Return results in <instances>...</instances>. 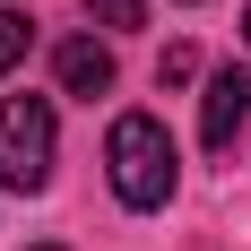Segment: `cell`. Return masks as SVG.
I'll return each mask as SVG.
<instances>
[{
  "label": "cell",
  "instance_id": "1",
  "mask_svg": "<svg viewBox=\"0 0 251 251\" xmlns=\"http://www.w3.org/2000/svg\"><path fill=\"white\" fill-rule=\"evenodd\" d=\"M104 165H113V200L122 208H165L174 200V139L156 113H122L104 130Z\"/></svg>",
  "mask_w": 251,
  "mask_h": 251
},
{
  "label": "cell",
  "instance_id": "2",
  "mask_svg": "<svg viewBox=\"0 0 251 251\" xmlns=\"http://www.w3.org/2000/svg\"><path fill=\"white\" fill-rule=\"evenodd\" d=\"M52 148H61V122H52L44 96H9L0 104V191H44L52 182Z\"/></svg>",
  "mask_w": 251,
  "mask_h": 251
},
{
  "label": "cell",
  "instance_id": "3",
  "mask_svg": "<svg viewBox=\"0 0 251 251\" xmlns=\"http://www.w3.org/2000/svg\"><path fill=\"white\" fill-rule=\"evenodd\" d=\"M251 122V70H217L200 96V139L208 148H234V130Z\"/></svg>",
  "mask_w": 251,
  "mask_h": 251
},
{
  "label": "cell",
  "instance_id": "4",
  "mask_svg": "<svg viewBox=\"0 0 251 251\" xmlns=\"http://www.w3.org/2000/svg\"><path fill=\"white\" fill-rule=\"evenodd\" d=\"M52 78H61V96H87V104H96L104 87H113V52H104L96 35H70V44L52 52Z\"/></svg>",
  "mask_w": 251,
  "mask_h": 251
},
{
  "label": "cell",
  "instance_id": "5",
  "mask_svg": "<svg viewBox=\"0 0 251 251\" xmlns=\"http://www.w3.org/2000/svg\"><path fill=\"white\" fill-rule=\"evenodd\" d=\"M26 44H35V26H26L18 9H0V78H9V70L26 61Z\"/></svg>",
  "mask_w": 251,
  "mask_h": 251
},
{
  "label": "cell",
  "instance_id": "6",
  "mask_svg": "<svg viewBox=\"0 0 251 251\" xmlns=\"http://www.w3.org/2000/svg\"><path fill=\"white\" fill-rule=\"evenodd\" d=\"M96 26H148V0H87Z\"/></svg>",
  "mask_w": 251,
  "mask_h": 251
},
{
  "label": "cell",
  "instance_id": "7",
  "mask_svg": "<svg viewBox=\"0 0 251 251\" xmlns=\"http://www.w3.org/2000/svg\"><path fill=\"white\" fill-rule=\"evenodd\" d=\"M191 70H200V61H191V44H174V52H165V70H156V78H165V87H182V78H191Z\"/></svg>",
  "mask_w": 251,
  "mask_h": 251
},
{
  "label": "cell",
  "instance_id": "8",
  "mask_svg": "<svg viewBox=\"0 0 251 251\" xmlns=\"http://www.w3.org/2000/svg\"><path fill=\"white\" fill-rule=\"evenodd\" d=\"M243 44H251V9H243Z\"/></svg>",
  "mask_w": 251,
  "mask_h": 251
},
{
  "label": "cell",
  "instance_id": "9",
  "mask_svg": "<svg viewBox=\"0 0 251 251\" xmlns=\"http://www.w3.org/2000/svg\"><path fill=\"white\" fill-rule=\"evenodd\" d=\"M35 251H61V243H35Z\"/></svg>",
  "mask_w": 251,
  "mask_h": 251
}]
</instances>
